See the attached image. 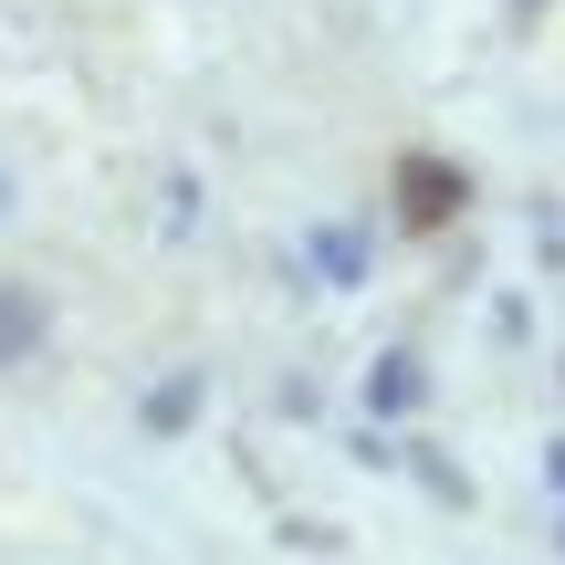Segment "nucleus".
Here are the masks:
<instances>
[{
  "instance_id": "obj_1",
  "label": "nucleus",
  "mask_w": 565,
  "mask_h": 565,
  "mask_svg": "<svg viewBox=\"0 0 565 565\" xmlns=\"http://www.w3.org/2000/svg\"><path fill=\"white\" fill-rule=\"evenodd\" d=\"M32 345H42V303L0 282V366H21V356H32Z\"/></svg>"
}]
</instances>
